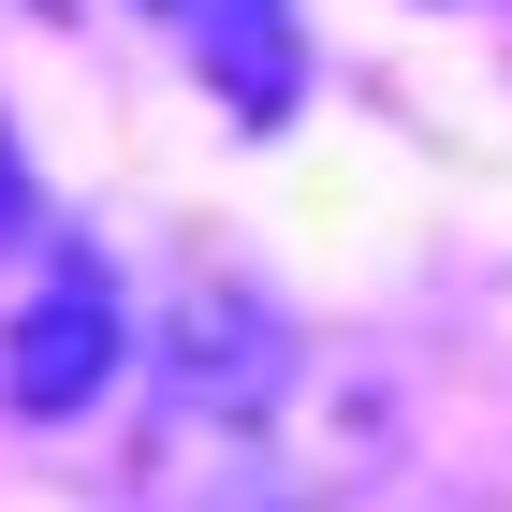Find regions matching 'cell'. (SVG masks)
<instances>
[{
    "label": "cell",
    "instance_id": "3",
    "mask_svg": "<svg viewBox=\"0 0 512 512\" xmlns=\"http://www.w3.org/2000/svg\"><path fill=\"white\" fill-rule=\"evenodd\" d=\"M176 59H191L205 103H235V132H278L308 103V15L293 0H132Z\"/></svg>",
    "mask_w": 512,
    "mask_h": 512
},
{
    "label": "cell",
    "instance_id": "5",
    "mask_svg": "<svg viewBox=\"0 0 512 512\" xmlns=\"http://www.w3.org/2000/svg\"><path fill=\"white\" fill-rule=\"evenodd\" d=\"M30 15H59V0H30Z\"/></svg>",
    "mask_w": 512,
    "mask_h": 512
},
{
    "label": "cell",
    "instance_id": "2",
    "mask_svg": "<svg viewBox=\"0 0 512 512\" xmlns=\"http://www.w3.org/2000/svg\"><path fill=\"white\" fill-rule=\"evenodd\" d=\"M278 381H293V322H278V293L191 264V293H176V322H161V410H191V425H264Z\"/></svg>",
    "mask_w": 512,
    "mask_h": 512
},
{
    "label": "cell",
    "instance_id": "4",
    "mask_svg": "<svg viewBox=\"0 0 512 512\" xmlns=\"http://www.w3.org/2000/svg\"><path fill=\"white\" fill-rule=\"evenodd\" d=\"M30 235V176H15V147H0V249Z\"/></svg>",
    "mask_w": 512,
    "mask_h": 512
},
{
    "label": "cell",
    "instance_id": "1",
    "mask_svg": "<svg viewBox=\"0 0 512 512\" xmlns=\"http://www.w3.org/2000/svg\"><path fill=\"white\" fill-rule=\"evenodd\" d=\"M132 366V308H118V264L88 235L44 249L30 308L0 322V410L15 425H74V410H103V381Z\"/></svg>",
    "mask_w": 512,
    "mask_h": 512
}]
</instances>
